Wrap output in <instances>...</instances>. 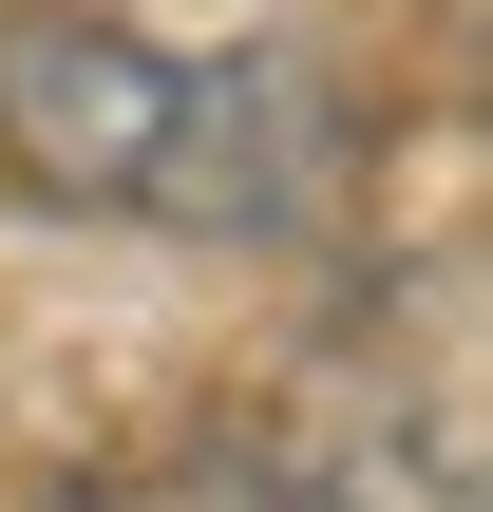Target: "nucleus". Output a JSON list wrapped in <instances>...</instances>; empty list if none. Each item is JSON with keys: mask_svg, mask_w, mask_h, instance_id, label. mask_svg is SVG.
I'll return each instance as SVG.
<instances>
[{"mask_svg": "<svg viewBox=\"0 0 493 512\" xmlns=\"http://www.w3.org/2000/svg\"><path fill=\"white\" fill-rule=\"evenodd\" d=\"M0 171L38 209H133V228H285L304 190V95L266 57H171L114 0H0Z\"/></svg>", "mask_w": 493, "mask_h": 512, "instance_id": "nucleus-1", "label": "nucleus"}, {"mask_svg": "<svg viewBox=\"0 0 493 512\" xmlns=\"http://www.w3.org/2000/svg\"><path fill=\"white\" fill-rule=\"evenodd\" d=\"M152 512H323V494H304V475H171Z\"/></svg>", "mask_w": 493, "mask_h": 512, "instance_id": "nucleus-2", "label": "nucleus"}]
</instances>
